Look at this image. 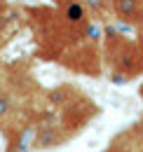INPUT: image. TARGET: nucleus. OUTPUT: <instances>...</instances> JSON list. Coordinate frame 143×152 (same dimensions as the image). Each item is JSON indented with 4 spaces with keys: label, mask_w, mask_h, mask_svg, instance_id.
<instances>
[{
    "label": "nucleus",
    "mask_w": 143,
    "mask_h": 152,
    "mask_svg": "<svg viewBox=\"0 0 143 152\" xmlns=\"http://www.w3.org/2000/svg\"><path fill=\"white\" fill-rule=\"evenodd\" d=\"M113 12L127 23H143V0H113Z\"/></svg>",
    "instance_id": "1"
},
{
    "label": "nucleus",
    "mask_w": 143,
    "mask_h": 152,
    "mask_svg": "<svg viewBox=\"0 0 143 152\" xmlns=\"http://www.w3.org/2000/svg\"><path fill=\"white\" fill-rule=\"evenodd\" d=\"M12 126H14V101L7 91L0 89V129L5 136H12Z\"/></svg>",
    "instance_id": "2"
},
{
    "label": "nucleus",
    "mask_w": 143,
    "mask_h": 152,
    "mask_svg": "<svg viewBox=\"0 0 143 152\" xmlns=\"http://www.w3.org/2000/svg\"><path fill=\"white\" fill-rule=\"evenodd\" d=\"M63 21L71 26H82L87 21V10L80 0H66L63 2Z\"/></svg>",
    "instance_id": "3"
},
{
    "label": "nucleus",
    "mask_w": 143,
    "mask_h": 152,
    "mask_svg": "<svg viewBox=\"0 0 143 152\" xmlns=\"http://www.w3.org/2000/svg\"><path fill=\"white\" fill-rule=\"evenodd\" d=\"M110 82H113V84H127V82H131V75H129V73H122V70H113V73H110Z\"/></svg>",
    "instance_id": "4"
},
{
    "label": "nucleus",
    "mask_w": 143,
    "mask_h": 152,
    "mask_svg": "<svg viewBox=\"0 0 143 152\" xmlns=\"http://www.w3.org/2000/svg\"><path fill=\"white\" fill-rule=\"evenodd\" d=\"M139 96H141V98H143V84H141V89H139Z\"/></svg>",
    "instance_id": "5"
}]
</instances>
